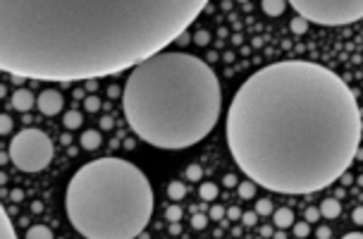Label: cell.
Segmentation results:
<instances>
[{
    "label": "cell",
    "instance_id": "5bb4252c",
    "mask_svg": "<svg viewBox=\"0 0 363 239\" xmlns=\"http://www.w3.org/2000/svg\"><path fill=\"white\" fill-rule=\"evenodd\" d=\"M24 239H55V237H53V230L48 225H31Z\"/></svg>",
    "mask_w": 363,
    "mask_h": 239
},
{
    "label": "cell",
    "instance_id": "cb8c5ba5",
    "mask_svg": "<svg viewBox=\"0 0 363 239\" xmlns=\"http://www.w3.org/2000/svg\"><path fill=\"white\" fill-rule=\"evenodd\" d=\"M194 43H198V46H208L210 43V34L206 29H198L194 34Z\"/></svg>",
    "mask_w": 363,
    "mask_h": 239
},
{
    "label": "cell",
    "instance_id": "f35d334b",
    "mask_svg": "<svg viewBox=\"0 0 363 239\" xmlns=\"http://www.w3.org/2000/svg\"><path fill=\"white\" fill-rule=\"evenodd\" d=\"M108 96H110V98H117V96H120V89H117V86H110V89H108Z\"/></svg>",
    "mask_w": 363,
    "mask_h": 239
},
{
    "label": "cell",
    "instance_id": "ee69618b",
    "mask_svg": "<svg viewBox=\"0 0 363 239\" xmlns=\"http://www.w3.org/2000/svg\"><path fill=\"white\" fill-rule=\"evenodd\" d=\"M275 239H284V235H282V232H277V235H275Z\"/></svg>",
    "mask_w": 363,
    "mask_h": 239
},
{
    "label": "cell",
    "instance_id": "1f68e13d",
    "mask_svg": "<svg viewBox=\"0 0 363 239\" xmlns=\"http://www.w3.org/2000/svg\"><path fill=\"white\" fill-rule=\"evenodd\" d=\"M10 199H12L15 204H19V201H24V191H22V189H12V191H10Z\"/></svg>",
    "mask_w": 363,
    "mask_h": 239
},
{
    "label": "cell",
    "instance_id": "277c9868",
    "mask_svg": "<svg viewBox=\"0 0 363 239\" xmlns=\"http://www.w3.org/2000/svg\"><path fill=\"white\" fill-rule=\"evenodd\" d=\"M153 187L124 158L82 165L67 184L65 208L84 239H137L153 215Z\"/></svg>",
    "mask_w": 363,
    "mask_h": 239
},
{
    "label": "cell",
    "instance_id": "2e32d148",
    "mask_svg": "<svg viewBox=\"0 0 363 239\" xmlns=\"http://www.w3.org/2000/svg\"><path fill=\"white\" fill-rule=\"evenodd\" d=\"M168 196L172 199V201L184 199V196H187V187H184V182H170L168 184Z\"/></svg>",
    "mask_w": 363,
    "mask_h": 239
},
{
    "label": "cell",
    "instance_id": "b9f144b4",
    "mask_svg": "<svg viewBox=\"0 0 363 239\" xmlns=\"http://www.w3.org/2000/svg\"><path fill=\"white\" fill-rule=\"evenodd\" d=\"M342 179H344V184H349V182H354V177H351L349 172H346V175H344V177H342Z\"/></svg>",
    "mask_w": 363,
    "mask_h": 239
},
{
    "label": "cell",
    "instance_id": "f1b7e54d",
    "mask_svg": "<svg viewBox=\"0 0 363 239\" xmlns=\"http://www.w3.org/2000/svg\"><path fill=\"white\" fill-rule=\"evenodd\" d=\"M0 132H2V134H10V132H12V118H10V115H2V118H0Z\"/></svg>",
    "mask_w": 363,
    "mask_h": 239
},
{
    "label": "cell",
    "instance_id": "d4e9b609",
    "mask_svg": "<svg viewBox=\"0 0 363 239\" xmlns=\"http://www.w3.org/2000/svg\"><path fill=\"white\" fill-rule=\"evenodd\" d=\"M165 218H168L170 222H177V220H182V208L179 206H170L165 210Z\"/></svg>",
    "mask_w": 363,
    "mask_h": 239
},
{
    "label": "cell",
    "instance_id": "f546056e",
    "mask_svg": "<svg viewBox=\"0 0 363 239\" xmlns=\"http://www.w3.org/2000/svg\"><path fill=\"white\" fill-rule=\"evenodd\" d=\"M225 213H227V210H225L223 206H213V208H210V218H213V220H223Z\"/></svg>",
    "mask_w": 363,
    "mask_h": 239
},
{
    "label": "cell",
    "instance_id": "ffe728a7",
    "mask_svg": "<svg viewBox=\"0 0 363 239\" xmlns=\"http://www.w3.org/2000/svg\"><path fill=\"white\" fill-rule=\"evenodd\" d=\"M289 27H292V31H294L296 36H301V34H306V29H308V22H306V19H304V17H294Z\"/></svg>",
    "mask_w": 363,
    "mask_h": 239
},
{
    "label": "cell",
    "instance_id": "74e56055",
    "mask_svg": "<svg viewBox=\"0 0 363 239\" xmlns=\"http://www.w3.org/2000/svg\"><path fill=\"white\" fill-rule=\"evenodd\" d=\"M342 239H363L361 232H349V235H344Z\"/></svg>",
    "mask_w": 363,
    "mask_h": 239
},
{
    "label": "cell",
    "instance_id": "f6af8a7d",
    "mask_svg": "<svg viewBox=\"0 0 363 239\" xmlns=\"http://www.w3.org/2000/svg\"><path fill=\"white\" fill-rule=\"evenodd\" d=\"M359 184H363V175H361V177H359Z\"/></svg>",
    "mask_w": 363,
    "mask_h": 239
},
{
    "label": "cell",
    "instance_id": "ac0fdd59",
    "mask_svg": "<svg viewBox=\"0 0 363 239\" xmlns=\"http://www.w3.org/2000/svg\"><path fill=\"white\" fill-rule=\"evenodd\" d=\"M253 194H256V184H253L251 179L239 182V196H242V199H251Z\"/></svg>",
    "mask_w": 363,
    "mask_h": 239
},
{
    "label": "cell",
    "instance_id": "8d00e7d4",
    "mask_svg": "<svg viewBox=\"0 0 363 239\" xmlns=\"http://www.w3.org/2000/svg\"><path fill=\"white\" fill-rule=\"evenodd\" d=\"M177 43H179V46H187V43H189V34H182V36L177 38Z\"/></svg>",
    "mask_w": 363,
    "mask_h": 239
},
{
    "label": "cell",
    "instance_id": "8fae6325",
    "mask_svg": "<svg viewBox=\"0 0 363 239\" xmlns=\"http://www.w3.org/2000/svg\"><path fill=\"white\" fill-rule=\"evenodd\" d=\"M0 239H17L15 225H12L7 210H0Z\"/></svg>",
    "mask_w": 363,
    "mask_h": 239
},
{
    "label": "cell",
    "instance_id": "7c38bea8",
    "mask_svg": "<svg viewBox=\"0 0 363 239\" xmlns=\"http://www.w3.org/2000/svg\"><path fill=\"white\" fill-rule=\"evenodd\" d=\"M342 213V206H339V201L337 199H325L323 204H320V215L323 218H328V220H332Z\"/></svg>",
    "mask_w": 363,
    "mask_h": 239
},
{
    "label": "cell",
    "instance_id": "4dcf8cb0",
    "mask_svg": "<svg viewBox=\"0 0 363 239\" xmlns=\"http://www.w3.org/2000/svg\"><path fill=\"white\" fill-rule=\"evenodd\" d=\"M330 235H332V232H330V227H325V225H320V227L315 230V237L318 239H330Z\"/></svg>",
    "mask_w": 363,
    "mask_h": 239
},
{
    "label": "cell",
    "instance_id": "ba28073f",
    "mask_svg": "<svg viewBox=\"0 0 363 239\" xmlns=\"http://www.w3.org/2000/svg\"><path fill=\"white\" fill-rule=\"evenodd\" d=\"M10 105H12L15 110H19V113H29V110L36 105V96L29 89H17L12 93V98H10Z\"/></svg>",
    "mask_w": 363,
    "mask_h": 239
},
{
    "label": "cell",
    "instance_id": "7bdbcfd3",
    "mask_svg": "<svg viewBox=\"0 0 363 239\" xmlns=\"http://www.w3.org/2000/svg\"><path fill=\"white\" fill-rule=\"evenodd\" d=\"M356 160H363V149L356 151Z\"/></svg>",
    "mask_w": 363,
    "mask_h": 239
},
{
    "label": "cell",
    "instance_id": "5b68a950",
    "mask_svg": "<svg viewBox=\"0 0 363 239\" xmlns=\"http://www.w3.org/2000/svg\"><path fill=\"white\" fill-rule=\"evenodd\" d=\"M53 141L46 132L36 129V127H29L22 129L12 137L10 141V160L15 163L17 170L22 172H41L48 168V163L53 160Z\"/></svg>",
    "mask_w": 363,
    "mask_h": 239
},
{
    "label": "cell",
    "instance_id": "8992f818",
    "mask_svg": "<svg viewBox=\"0 0 363 239\" xmlns=\"http://www.w3.org/2000/svg\"><path fill=\"white\" fill-rule=\"evenodd\" d=\"M292 7L308 24L344 27L363 19V0H294Z\"/></svg>",
    "mask_w": 363,
    "mask_h": 239
},
{
    "label": "cell",
    "instance_id": "7402d4cb",
    "mask_svg": "<svg viewBox=\"0 0 363 239\" xmlns=\"http://www.w3.org/2000/svg\"><path fill=\"white\" fill-rule=\"evenodd\" d=\"M256 213H258V215H270V213H273V201H270V199L256 201Z\"/></svg>",
    "mask_w": 363,
    "mask_h": 239
},
{
    "label": "cell",
    "instance_id": "3957f363",
    "mask_svg": "<svg viewBox=\"0 0 363 239\" xmlns=\"http://www.w3.org/2000/svg\"><path fill=\"white\" fill-rule=\"evenodd\" d=\"M122 110L143 144L163 151L191 149L220 120V79L206 60L163 51L129 72Z\"/></svg>",
    "mask_w": 363,
    "mask_h": 239
},
{
    "label": "cell",
    "instance_id": "d590c367",
    "mask_svg": "<svg viewBox=\"0 0 363 239\" xmlns=\"http://www.w3.org/2000/svg\"><path fill=\"white\" fill-rule=\"evenodd\" d=\"M101 129H112V118H103V120H101Z\"/></svg>",
    "mask_w": 363,
    "mask_h": 239
},
{
    "label": "cell",
    "instance_id": "ab89813d",
    "mask_svg": "<svg viewBox=\"0 0 363 239\" xmlns=\"http://www.w3.org/2000/svg\"><path fill=\"white\" fill-rule=\"evenodd\" d=\"M86 89L91 91V93H93V91L98 89V86H96V79H93V82H86Z\"/></svg>",
    "mask_w": 363,
    "mask_h": 239
},
{
    "label": "cell",
    "instance_id": "603a6c76",
    "mask_svg": "<svg viewBox=\"0 0 363 239\" xmlns=\"http://www.w3.org/2000/svg\"><path fill=\"white\" fill-rule=\"evenodd\" d=\"M201 177H203V170H201V165L191 163V165L187 168V179H191V182H198Z\"/></svg>",
    "mask_w": 363,
    "mask_h": 239
},
{
    "label": "cell",
    "instance_id": "4316f807",
    "mask_svg": "<svg viewBox=\"0 0 363 239\" xmlns=\"http://www.w3.org/2000/svg\"><path fill=\"white\" fill-rule=\"evenodd\" d=\"M242 222H244L246 227H253V225L258 222V213H256V210H249V213H244V215H242Z\"/></svg>",
    "mask_w": 363,
    "mask_h": 239
},
{
    "label": "cell",
    "instance_id": "30bf717a",
    "mask_svg": "<svg viewBox=\"0 0 363 239\" xmlns=\"http://www.w3.org/2000/svg\"><path fill=\"white\" fill-rule=\"evenodd\" d=\"M101 144H103V137H101L98 129H84V134H82V149L96 151Z\"/></svg>",
    "mask_w": 363,
    "mask_h": 239
},
{
    "label": "cell",
    "instance_id": "9c48e42d",
    "mask_svg": "<svg viewBox=\"0 0 363 239\" xmlns=\"http://www.w3.org/2000/svg\"><path fill=\"white\" fill-rule=\"evenodd\" d=\"M273 222L277 230H287V227H294V210L292 208H277L273 210Z\"/></svg>",
    "mask_w": 363,
    "mask_h": 239
},
{
    "label": "cell",
    "instance_id": "d6a6232c",
    "mask_svg": "<svg viewBox=\"0 0 363 239\" xmlns=\"http://www.w3.org/2000/svg\"><path fill=\"white\" fill-rule=\"evenodd\" d=\"M351 220H354L356 225H363V206H359V208L351 213Z\"/></svg>",
    "mask_w": 363,
    "mask_h": 239
},
{
    "label": "cell",
    "instance_id": "83f0119b",
    "mask_svg": "<svg viewBox=\"0 0 363 239\" xmlns=\"http://www.w3.org/2000/svg\"><path fill=\"white\" fill-rule=\"evenodd\" d=\"M304 218H306V222L311 225V222H315V220H320V208H306V213H304Z\"/></svg>",
    "mask_w": 363,
    "mask_h": 239
},
{
    "label": "cell",
    "instance_id": "9a60e30c",
    "mask_svg": "<svg viewBox=\"0 0 363 239\" xmlns=\"http://www.w3.org/2000/svg\"><path fill=\"white\" fill-rule=\"evenodd\" d=\"M62 124L72 132V129H79V127L84 124V118H82V113H79V110H67V113H65V118H62Z\"/></svg>",
    "mask_w": 363,
    "mask_h": 239
},
{
    "label": "cell",
    "instance_id": "d6986e66",
    "mask_svg": "<svg viewBox=\"0 0 363 239\" xmlns=\"http://www.w3.org/2000/svg\"><path fill=\"white\" fill-rule=\"evenodd\" d=\"M101 105H103V103H101V98H98L96 93H91V96L84 101V108L88 110V113H98V110H101Z\"/></svg>",
    "mask_w": 363,
    "mask_h": 239
},
{
    "label": "cell",
    "instance_id": "4fadbf2b",
    "mask_svg": "<svg viewBox=\"0 0 363 239\" xmlns=\"http://www.w3.org/2000/svg\"><path fill=\"white\" fill-rule=\"evenodd\" d=\"M263 12L268 15V17H279L284 10H287V2L284 0H263Z\"/></svg>",
    "mask_w": 363,
    "mask_h": 239
},
{
    "label": "cell",
    "instance_id": "484cf974",
    "mask_svg": "<svg viewBox=\"0 0 363 239\" xmlns=\"http://www.w3.org/2000/svg\"><path fill=\"white\" fill-rule=\"evenodd\" d=\"M206 225H208V218H206V215L196 213L194 218H191V227H194V230H206Z\"/></svg>",
    "mask_w": 363,
    "mask_h": 239
},
{
    "label": "cell",
    "instance_id": "e0dca14e",
    "mask_svg": "<svg viewBox=\"0 0 363 239\" xmlns=\"http://www.w3.org/2000/svg\"><path fill=\"white\" fill-rule=\"evenodd\" d=\"M198 196H201L203 201H213V199L218 196V184H213V182H203L201 189H198Z\"/></svg>",
    "mask_w": 363,
    "mask_h": 239
},
{
    "label": "cell",
    "instance_id": "44dd1931",
    "mask_svg": "<svg viewBox=\"0 0 363 239\" xmlns=\"http://www.w3.org/2000/svg\"><path fill=\"white\" fill-rule=\"evenodd\" d=\"M308 232H311V225H308L306 220H301V222H294V237H296V239H306Z\"/></svg>",
    "mask_w": 363,
    "mask_h": 239
},
{
    "label": "cell",
    "instance_id": "6da1fadb",
    "mask_svg": "<svg viewBox=\"0 0 363 239\" xmlns=\"http://www.w3.org/2000/svg\"><path fill=\"white\" fill-rule=\"evenodd\" d=\"M363 120L349 84L311 60L273 62L239 86L225 139L256 187L306 196L342 179L361 149Z\"/></svg>",
    "mask_w": 363,
    "mask_h": 239
},
{
    "label": "cell",
    "instance_id": "52a82bcc",
    "mask_svg": "<svg viewBox=\"0 0 363 239\" xmlns=\"http://www.w3.org/2000/svg\"><path fill=\"white\" fill-rule=\"evenodd\" d=\"M62 105H65V98H62V93L57 89H46L36 96V108H38L46 118L57 115V113L62 110Z\"/></svg>",
    "mask_w": 363,
    "mask_h": 239
},
{
    "label": "cell",
    "instance_id": "60d3db41",
    "mask_svg": "<svg viewBox=\"0 0 363 239\" xmlns=\"http://www.w3.org/2000/svg\"><path fill=\"white\" fill-rule=\"evenodd\" d=\"M43 208V206H41V204H38V201H36V204H34V206H31V210H34V213H38V210Z\"/></svg>",
    "mask_w": 363,
    "mask_h": 239
},
{
    "label": "cell",
    "instance_id": "7a4b0ae2",
    "mask_svg": "<svg viewBox=\"0 0 363 239\" xmlns=\"http://www.w3.org/2000/svg\"><path fill=\"white\" fill-rule=\"evenodd\" d=\"M206 0H2L0 67L17 79L93 82L163 53Z\"/></svg>",
    "mask_w": 363,
    "mask_h": 239
},
{
    "label": "cell",
    "instance_id": "e575fe53",
    "mask_svg": "<svg viewBox=\"0 0 363 239\" xmlns=\"http://www.w3.org/2000/svg\"><path fill=\"white\" fill-rule=\"evenodd\" d=\"M237 184H239V179L234 175H225V187H237Z\"/></svg>",
    "mask_w": 363,
    "mask_h": 239
},
{
    "label": "cell",
    "instance_id": "836d02e7",
    "mask_svg": "<svg viewBox=\"0 0 363 239\" xmlns=\"http://www.w3.org/2000/svg\"><path fill=\"white\" fill-rule=\"evenodd\" d=\"M227 215H229V220H239V218H242L244 213H242L239 208H234V206H232V208L227 210Z\"/></svg>",
    "mask_w": 363,
    "mask_h": 239
}]
</instances>
